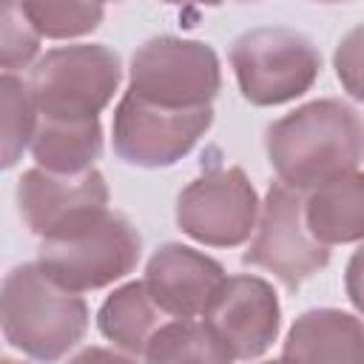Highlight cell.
Returning a JSON list of instances; mask_svg holds the SVG:
<instances>
[{"mask_svg":"<svg viewBox=\"0 0 364 364\" xmlns=\"http://www.w3.org/2000/svg\"><path fill=\"white\" fill-rule=\"evenodd\" d=\"M230 358H259L279 338L282 304L270 282L253 273L225 276L210 304L199 316Z\"/></svg>","mask_w":364,"mask_h":364,"instance_id":"obj_10","label":"cell"},{"mask_svg":"<svg viewBox=\"0 0 364 364\" xmlns=\"http://www.w3.org/2000/svg\"><path fill=\"white\" fill-rule=\"evenodd\" d=\"M259 196L242 168H216L196 176L176 196V225L208 247H239L250 239Z\"/></svg>","mask_w":364,"mask_h":364,"instance_id":"obj_9","label":"cell"},{"mask_svg":"<svg viewBox=\"0 0 364 364\" xmlns=\"http://www.w3.org/2000/svg\"><path fill=\"white\" fill-rule=\"evenodd\" d=\"M264 151L279 182L307 193L358 171L364 154L361 114L341 100H313L267 125Z\"/></svg>","mask_w":364,"mask_h":364,"instance_id":"obj_1","label":"cell"},{"mask_svg":"<svg viewBox=\"0 0 364 364\" xmlns=\"http://www.w3.org/2000/svg\"><path fill=\"white\" fill-rule=\"evenodd\" d=\"M364 355V330L355 313L318 307L301 313L282 347L284 361H358Z\"/></svg>","mask_w":364,"mask_h":364,"instance_id":"obj_13","label":"cell"},{"mask_svg":"<svg viewBox=\"0 0 364 364\" xmlns=\"http://www.w3.org/2000/svg\"><path fill=\"white\" fill-rule=\"evenodd\" d=\"M162 3H171V6H219L225 0H162Z\"/></svg>","mask_w":364,"mask_h":364,"instance_id":"obj_22","label":"cell"},{"mask_svg":"<svg viewBox=\"0 0 364 364\" xmlns=\"http://www.w3.org/2000/svg\"><path fill=\"white\" fill-rule=\"evenodd\" d=\"M28 23L46 40H74L100 28L105 9L100 0H20Z\"/></svg>","mask_w":364,"mask_h":364,"instance_id":"obj_18","label":"cell"},{"mask_svg":"<svg viewBox=\"0 0 364 364\" xmlns=\"http://www.w3.org/2000/svg\"><path fill=\"white\" fill-rule=\"evenodd\" d=\"M108 185L97 168L80 173H54L28 168L17 182V210L26 228L46 239L71 230L108 210Z\"/></svg>","mask_w":364,"mask_h":364,"instance_id":"obj_11","label":"cell"},{"mask_svg":"<svg viewBox=\"0 0 364 364\" xmlns=\"http://www.w3.org/2000/svg\"><path fill=\"white\" fill-rule=\"evenodd\" d=\"M37 111L28 85L14 74H0V171L14 168L31 142Z\"/></svg>","mask_w":364,"mask_h":364,"instance_id":"obj_19","label":"cell"},{"mask_svg":"<svg viewBox=\"0 0 364 364\" xmlns=\"http://www.w3.org/2000/svg\"><path fill=\"white\" fill-rule=\"evenodd\" d=\"M0 330L23 355L57 361L82 341L88 304L80 293L57 284L37 262H26L0 282Z\"/></svg>","mask_w":364,"mask_h":364,"instance_id":"obj_2","label":"cell"},{"mask_svg":"<svg viewBox=\"0 0 364 364\" xmlns=\"http://www.w3.org/2000/svg\"><path fill=\"white\" fill-rule=\"evenodd\" d=\"M228 60L242 97L259 108L299 100L321 74V54L313 40L284 26L239 34Z\"/></svg>","mask_w":364,"mask_h":364,"instance_id":"obj_5","label":"cell"},{"mask_svg":"<svg viewBox=\"0 0 364 364\" xmlns=\"http://www.w3.org/2000/svg\"><path fill=\"white\" fill-rule=\"evenodd\" d=\"M222 88V68L216 51L202 40L151 37L128 65V91L168 108L210 105Z\"/></svg>","mask_w":364,"mask_h":364,"instance_id":"obj_7","label":"cell"},{"mask_svg":"<svg viewBox=\"0 0 364 364\" xmlns=\"http://www.w3.org/2000/svg\"><path fill=\"white\" fill-rule=\"evenodd\" d=\"M145 361H213L225 364L233 361L222 341L205 321L196 318H173L162 321L145 344Z\"/></svg>","mask_w":364,"mask_h":364,"instance_id":"obj_17","label":"cell"},{"mask_svg":"<svg viewBox=\"0 0 364 364\" xmlns=\"http://www.w3.org/2000/svg\"><path fill=\"white\" fill-rule=\"evenodd\" d=\"M336 74L344 82L347 94L353 100H361V82H358V74H361V28H353L338 43V51H336Z\"/></svg>","mask_w":364,"mask_h":364,"instance_id":"obj_21","label":"cell"},{"mask_svg":"<svg viewBox=\"0 0 364 364\" xmlns=\"http://www.w3.org/2000/svg\"><path fill=\"white\" fill-rule=\"evenodd\" d=\"M142 256V239L128 216L102 210L94 219L40 239L37 264L65 290L85 293L125 279Z\"/></svg>","mask_w":364,"mask_h":364,"instance_id":"obj_3","label":"cell"},{"mask_svg":"<svg viewBox=\"0 0 364 364\" xmlns=\"http://www.w3.org/2000/svg\"><path fill=\"white\" fill-rule=\"evenodd\" d=\"M250 236L253 239L242 253V262L273 273L290 293H296L330 262V247L307 230L304 193L279 179L270 182L264 202H259V216Z\"/></svg>","mask_w":364,"mask_h":364,"instance_id":"obj_6","label":"cell"},{"mask_svg":"<svg viewBox=\"0 0 364 364\" xmlns=\"http://www.w3.org/2000/svg\"><path fill=\"white\" fill-rule=\"evenodd\" d=\"M119 80L122 63L117 51L102 43H77L46 51L26 85L37 117L91 119L114 100Z\"/></svg>","mask_w":364,"mask_h":364,"instance_id":"obj_4","label":"cell"},{"mask_svg":"<svg viewBox=\"0 0 364 364\" xmlns=\"http://www.w3.org/2000/svg\"><path fill=\"white\" fill-rule=\"evenodd\" d=\"M316 3H350V0H316Z\"/></svg>","mask_w":364,"mask_h":364,"instance_id":"obj_23","label":"cell"},{"mask_svg":"<svg viewBox=\"0 0 364 364\" xmlns=\"http://www.w3.org/2000/svg\"><path fill=\"white\" fill-rule=\"evenodd\" d=\"M100 3H111V0H100ZM114 3H117V0H114Z\"/></svg>","mask_w":364,"mask_h":364,"instance_id":"obj_24","label":"cell"},{"mask_svg":"<svg viewBox=\"0 0 364 364\" xmlns=\"http://www.w3.org/2000/svg\"><path fill=\"white\" fill-rule=\"evenodd\" d=\"M242 3H253V0H242Z\"/></svg>","mask_w":364,"mask_h":364,"instance_id":"obj_25","label":"cell"},{"mask_svg":"<svg viewBox=\"0 0 364 364\" xmlns=\"http://www.w3.org/2000/svg\"><path fill=\"white\" fill-rule=\"evenodd\" d=\"M307 230L327 247L353 245L364 236V176L361 171L336 176L304 193Z\"/></svg>","mask_w":364,"mask_h":364,"instance_id":"obj_14","label":"cell"},{"mask_svg":"<svg viewBox=\"0 0 364 364\" xmlns=\"http://www.w3.org/2000/svg\"><path fill=\"white\" fill-rule=\"evenodd\" d=\"M225 276V267L208 253L182 242H165L148 259L142 282L165 316L199 318Z\"/></svg>","mask_w":364,"mask_h":364,"instance_id":"obj_12","label":"cell"},{"mask_svg":"<svg viewBox=\"0 0 364 364\" xmlns=\"http://www.w3.org/2000/svg\"><path fill=\"white\" fill-rule=\"evenodd\" d=\"M165 318L145 282H128L100 304L97 327L125 358H142L148 338Z\"/></svg>","mask_w":364,"mask_h":364,"instance_id":"obj_16","label":"cell"},{"mask_svg":"<svg viewBox=\"0 0 364 364\" xmlns=\"http://www.w3.org/2000/svg\"><path fill=\"white\" fill-rule=\"evenodd\" d=\"M213 125V108H168L148 102L131 91L114 108L111 142L114 154L136 168H171L205 136Z\"/></svg>","mask_w":364,"mask_h":364,"instance_id":"obj_8","label":"cell"},{"mask_svg":"<svg viewBox=\"0 0 364 364\" xmlns=\"http://www.w3.org/2000/svg\"><path fill=\"white\" fill-rule=\"evenodd\" d=\"M28 148L37 168H46L54 173L88 171L102 154L100 117H91V119L37 117Z\"/></svg>","mask_w":364,"mask_h":364,"instance_id":"obj_15","label":"cell"},{"mask_svg":"<svg viewBox=\"0 0 364 364\" xmlns=\"http://www.w3.org/2000/svg\"><path fill=\"white\" fill-rule=\"evenodd\" d=\"M40 51V34L20 0H0V68H26Z\"/></svg>","mask_w":364,"mask_h":364,"instance_id":"obj_20","label":"cell"}]
</instances>
